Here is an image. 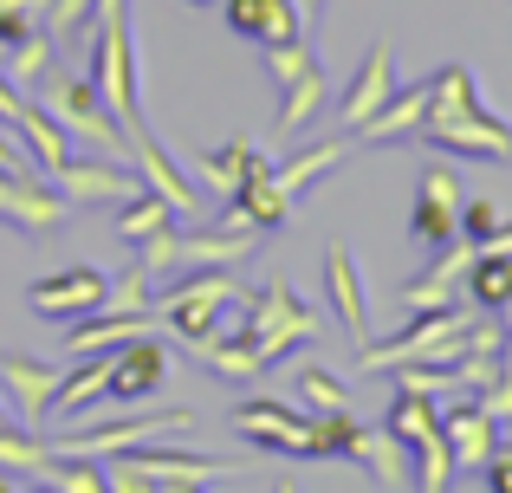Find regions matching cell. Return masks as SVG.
<instances>
[{
	"instance_id": "44",
	"label": "cell",
	"mask_w": 512,
	"mask_h": 493,
	"mask_svg": "<svg viewBox=\"0 0 512 493\" xmlns=\"http://www.w3.org/2000/svg\"><path fill=\"white\" fill-rule=\"evenodd\" d=\"M500 331H506V364H512V305L500 312Z\"/></svg>"
},
{
	"instance_id": "14",
	"label": "cell",
	"mask_w": 512,
	"mask_h": 493,
	"mask_svg": "<svg viewBox=\"0 0 512 493\" xmlns=\"http://www.w3.org/2000/svg\"><path fill=\"white\" fill-rule=\"evenodd\" d=\"M260 461V448H247V455H195V448H169V442H143L137 468L150 474V481H227V474L253 468Z\"/></svg>"
},
{
	"instance_id": "6",
	"label": "cell",
	"mask_w": 512,
	"mask_h": 493,
	"mask_svg": "<svg viewBox=\"0 0 512 493\" xmlns=\"http://www.w3.org/2000/svg\"><path fill=\"white\" fill-rule=\"evenodd\" d=\"M240 325L260 338V357H266V364H279L292 344H312V338H318V312L286 286V279H273V286L253 292L247 312H240Z\"/></svg>"
},
{
	"instance_id": "35",
	"label": "cell",
	"mask_w": 512,
	"mask_h": 493,
	"mask_svg": "<svg viewBox=\"0 0 512 493\" xmlns=\"http://www.w3.org/2000/svg\"><path fill=\"white\" fill-rule=\"evenodd\" d=\"M299 396L318 409V416H338V409H350L344 377H338V370H325V364H299Z\"/></svg>"
},
{
	"instance_id": "41",
	"label": "cell",
	"mask_w": 512,
	"mask_h": 493,
	"mask_svg": "<svg viewBox=\"0 0 512 493\" xmlns=\"http://www.w3.org/2000/svg\"><path fill=\"white\" fill-rule=\"evenodd\" d=\"M20 169H33V163H26V150L13 143V130L0 124V176H20Z\"/></svg>"
},
{
	"instance_id": "25",
	"label": "cell",
	"mask_w": 512,
	"mask_h": 493,
	"mask_svg": "<svg viewBox=\"0 0 512 493\" xmlns=\"http://www.w3.org/2000/svg\"><path fill=\"white\" fill-rule=\"evenodd\" d=\"M350 156V137H325V143H305L299 156H292V163H273V182H279V195H286L292 208L305 202V195L318 189V182L331 176V169H338Z\"/></svg>"
},
{
	"instance_id": "46",
	"label": "cell",
	"mask_w": 512,
	"mask_h": 493,
	"mask_svg": "<svg viewBox=\"0 0 512 493\" xmlns=\"http://www.w3.org/2000/svg\"><path fill=\"white\" fill-rule=\"evenodd\" d=\"M273 493H299V487H292V481H279V487H273Z\"/></svg>"
},
{
	"instance_id": "36",
	"label": "cell",
	"mask_w": 512,
	"mask_h": 493,
	"mask_svg": "<svg viewBox=\"0 0 512 493\" xmlns=\"http://www.w3.org/2000/svg\"><path fill=\"white\" fill-rule=\"evenodd\" d=\"M363 468H370L383 487H402V481H409V448H402L389 429H376V442H370V455H363Z\"/></svg>"
},
{
	"instance_id": "30",
	"label": "cell",
	"mask_w": 512,
	"mask_h": 493,
	"mask_svg": "<svg viewBox=\"0 0 512 493\" xmlns=\"http://www.w3.org/2000/svg\"><path fill=\"white\" fill-rule=\"evenodd\" d=\"M383 429L396 435L402 448H415V442H428V435H441V403H435V396H415V390H396Z\"/></svg>"
},
{
	"instance_id": "45",
	"label": "cell",
	"mask_w": 512,
	"mask_h": 493,
	"mask_svg": "<svg viewBox=\"0 0 512 493\" xmlns=\"http://www.w3.org/2000/svg\"><path fill=\"white\" fill-rule=\"evenodd\" d=\"M0 429H20V422H13V416H7V409H0Z\"/></svg>"
},
{
	"instance_id": "33",
	"label": "cell",
	"mask_w": 512,
	"mask_h": 493,
	"mask_svg": "<svg viewBox=\"0 0 512 493\" xmlns=\"http://www.w3.org/2000/svg\"><path fill=\"white\" fill-rule=\"evenodd\" d=\"M0 72L13 78V85H39V78H52V33L39 26V33H26V39H13L7 46V59H0Z\"/></svg>"
},
{
	"instance_id": "20",
	"label": "cell",
	"mask_w": 512,
	"mask_h": 493,
	"mask_svg": "<svg viewBox=\"0 0 512 493\" xmlns=\"http://www.w3.org/2000/svg\"><path fill=\"white\" fill-rule=\"evenodd\" d=\"M441 435H448V448H454V468H487V455L500 448V422H493L474 396L441 403Z\"/></svg>"
},
{
	"instance_id": "26",
	"label": "cell",
	"mask_w": 512,
	"mask_h": 493,
	"mask_svg": "<svg viewBox=\"0 0 512 493\" xmlns=\"http://www.w3.org/2000/svg\"><path fill=\"white\" fill-rule=\"evenodd\" d=\"M422 117H428V78L409 85V91H389V104L357 130V143H376V150H383V143H415Z\"/></svg>"
},
{
	"instance_id": "15",
	"label": "cell",
	"mask_w": 512,
	"mask_h": 493,
	"mask_svg": "<svg viewBox=\"0 0 512 493\" xmlns=\"http://www.w3.org/2000/svg\"><path fill=\"white\" fill-rule=\"evenodd\" d=\"M227 33L253 39V46H286V39H305V13L299 0H221Z\"/></svg>"
},
{
	"instance_id": "11",
	"label": "cell",
	"mask_w": 512,
	"mask_h": 493,
	"mask_svg": "<svg viewBox=\"0 0 512 493\" xmlns=\"http://www.w3.org/2000/svg\"><path fill=\"white\" fill-rule=\"evenodd\" d=\"M104 292H111V273H98V266H65V273H46L26 286V305H33L39 318H59V325H72V318L98 312Z\"/></svg>"
},
{
	"instance_id": "21",
	"label": "cell",
	"mask_w": 512,
	"mask_h": 493,
	"mask_svg": "<svg viewBox=\"0 0 512 493\" xmlns=\"http://www.w3.org/2000/svg\"><path fill=\"white\" fill-rule=\"evenodd\" d=\"M195 176L208 182L214 195H234V189H247V182H260V176H273V156L260 150V143H247V137H227L221 150H201L195 156Z\"/></svg>"
},
{
	"instance_id": "23",
	"label": "cell",
	"mask_w": 512,
	"mask_h": 493,
	"mask_svg": "<svg viewBox=\"0 0 512 493\" xmlns=\"http://www.w3.org/2000/svg\"><path fill=\"white\" fill-rule=\"evenodd\" d=\"M130 150H137V163H143V169H137V176H143V189H156V195H163V202L175 208V215H195V208H201L195 176H182V169L169 163L150 124H137V130H130Z\"/></svg>"
},
{
	"instance_id": "4",
	"label": "cell",
	"mask_w": 512,
	"mask_h": 493,
	"mask_svg": "<svg viewBox=\"0 0 512 493\" xmlns=\"http://www.w3.org/2000/svg\"><path fill=\"white\" fill-rule=\"evenodd\" d=\"M266 72L279 78V130L286 137H299V130L318 124V111L331 104V78L325 65H318V52L305 46V39H286V46H266Z\"/></svg>"
},
{
	"instance_id": "2",
	"label": "cell",
	"mask_w": 512,
	"mask_h": 493,
	"mask_svg": "<svg viewBox=\"0 0 512 493\" xmlns=\"http://www.w3.org/2000/svg\"><path fill=\"white\" fill-rule=\"evenodd\" d=\"M474 318H480V305H474V312H461V305L422 312V318H409V331H396L389 344H376V338L363 344L357 370H363V377H389V370H402V364H454Z\"/></svg>"
},
{
	"instance_id": "24",
	"label": "cell",
	"mask_w": 512,
	"mask_h": 493,
	"mask_svg": "<svg viewBox=\"0 0 512 493\" xmlns=\"http://www.w3.org/2000/svg\"><path fill=\"white\" fill-rule=\"evenodd\" d=\"M59 377H65V370L39 364V357H13V351H0V383L20 396V429H39V416H46L52 396H59Z\"/></svg>"
},
{
	"instance_id": "42",
	"label": "cell",
	"mask_w": 512,
	"mask_h": 493,
	"mask_svg": "<svg viewBox=\"0 0 512 493\" xmlns=\"http://www.w3.org/2000/svg\"><path fill=\"white\" fill-rule=\"evenodd\" d=\"M480 253H512V221H500V228H493V241L480 247Z\"/></svg>"
},
{
	"instance_id": "29",
	"label": "cell",
	"mask_w": 512,
	"mask_h": 493,
	"mask_svg": "<svg viewBox=\"0 0 512 493\" xmlns=\"http://www.w3.org/2000/svg\"><path fill=\"white\" fill-rule=\"evenodd\" d=\"M461 292L480 305V312H506L512 305V253H480L474 247V266H467Z\"/></svg>"
},
{
	"instance_id": "16",
	"label": "cell",
	"mask_w": 512,
	"mask_h": 493,
	"mask_svg": "<svg viewBox=\"0 0 512 493\" xmlns=\"http://www.w3.org/2000/svg\"><path fill=\"white\" fill-rule=\"evenodd\" d=\"M389 91H396V59H389V46H370V52H363V65H357V78H350L344 98H338V124H344V137H357V130L370 124L376 111H383Z\"/></svg>"
},
{
	"instance_id": "32",
	"label": "cell",
	"mask_w": 512,
	"mask_h": 493,
	"mask_svg": "<svg viewBox=\"0 0 512 493\" xmlns=\"http://www.w3.org/2000/svg\"><path fill=\"white\" fill-rule=\"evenodd\" d=\"M175 228V208L163 202L156 189H143V195H130L124 208H117V241L124 247H137V241H150V234H163Z\"/></svg>"
},
{
	"instance_id": "9",
	"label": "cell",
	"mask_w": 512,
	"mask_h": 493,
	"mask_svg": "<svg viewBox=\"0 0 512 493\" xmlns=\"http://www.w3.org/2000/svg\"><path fill=\"white\" fill-rule=\"evenodd\" d=\"M0 221L20 234H59L72 221V202L39 169H20V176H0Z\"/></svg>"
},
{
	"instance_id": "8",
	"label": "cell",
	"mask_w": 512,
	"mask_h": 493,
	"mask_svg": "<svg viewBox=\"0 0 512 493\" xmlns=\"http://www.w3.org/2000/svg\"><path fill=\"white\" fill-rule=\"evenodd\" d=\"M467 182L454 163H428L422 182H415V208H409V241L422 247H448L461 234V208H467Z\"/></svg>"
},
{
	"instance_id": "10",
	"label": "cell",
	"mask_w": 512,
	"mask_h": 493,
	"mask_svg": "<svg viewBox=\"0 0 512 493\" xmlns=\"http://www.w3.org/2000/svg\"><path fill=\"white\" fill-rule=\"evenodd\" d=\"M234 429L247 435V448H273V455L312 461V422H305L292 403H279V396H253V403H240Z\"/></svg>"
},
{
	"instance_id": "22",
	"label": "cell",
	"mask_w": 512,
	"mask_h": 493,
	"mask_svg": "<svg viewBox=\"0 0 512 493\" xmlns=\"http://www.w3.org/2000/svg\"><path fill=\"white\" fill-rule=\"evenodd\" d=\"M150 325H156V312H117V305H98V312H85V318L65 325V351L72 357L117 351V344H130V338H150Z\"/></svg>"
},
{
	"instance_id": "17",
	"label": "cell",
	"mask_w": 512,
	"mask_h": 493,
	"mask_svg": "<svg viewBox=\"0 0 512 493\" xmlns=\"http://www.w3.org/2000/svg\"><path fill=\"white\" fill-rule=\"evenodd\" d=\"M325 292H331L338 325L350 331V351H363V344L376 338V325H370V292H363V273H357V260H350V247L325 253Z\"/></svg>"
},
{
	"instance_id": "40",
	"label": "cell",
	"mask_w": 512,
	"mask_h": 493,
	"mask_svg": "<svg viewBox=\"0 0 512 493\" xmlns=\"http://www.w3.org/2000/svg\"><path fill=\"white\" fill-rule=\"evenodd\" d=\"M487 487L512 493V448H493V455H487Z\"/></svg>"
},
{
	"instance_id": "47",
	"label": "cell",
	"mask_w": 512,
	"mask_h": 493,
	"mask_svg": "<svg viewBox=\"0 0 512 493\" xmlns=\"http://www.w3.org/2000/svg\"><path fill=\"white\" fill-rule=\"evenodd\" d=\"M188 7H214V0H188Z\"/></svg>"
},
{
	"instance_id": "31",
	"label": "cell",
	"mask_w": 512,
	"mask_h": 493,
	"mask_svg": "<svg viewBox=\"0 0 512 493\" xmlns=\"http://www.w3.org/2000/svg\"><path fill=\"white\" fill-rule=\"evenodd\" d=\"M104 377H111V351L78 357V370H65V377H59V396H52V409H59V416H78L91 396H104Z\"/></svg>"
},
{
	"instance_id": "28",
	"label": "cell",
	"mask_w": 512,
	"mask_h": 493,
	"mask_svg": "<svg viewBox=\"0 0 512 493\" xmlns=\"http://www.w3.org/2000/svg\"><path fill=\"white\" fill-rule=\"evenodd\" d=\"M13 137H20L26 163H33L39 176H52V169H65V163H72V143H65V124H59L52 111H39V104H26V117L13 124Z\"/></svg>"
},
{
	"instance_id": "43",
	"label": "cell",
	"mask_w": 512,
	"mask_h": 493,
	"mask_svg": "<svg viewBox=\"0 0 512 493\" xmlns=\"http://www.w3.org/2000/svg\"><path fill=\"white\" fill-rule=\"evenodd\" d=\"M0 493H59V487H46V481H33V487H13V481H0Z\"/></svg>"
},
{
	"instance_id": "27",
	"label": "cell",
	"mask_w": 512,
	"mask_h": 493,
	"mask_svg": "<svg viewBox=\"0 0 512 493\" xmlns=\"http://www.w3.org/2000/svg\"><path fill=\"white\" fill-rule=\"evenodd\" d=\"M286 215H292V202L279 195V182H273V176H260V182H247V189L227 195V228L273 234V228H286Z\"/></svg>"
},
{
	"instance_id": "7",
	"label": "cell",
	"mask_w": 512,
	"mask_h": 493,
	"mask_svg": "<svg viewBox=\"0 0 512 493\" xmlns=\"http://www.w3.org/2000/svg\"><path fill=\"white\" fill-rule=\"evenodd\" d=\"M46 111L65 124V137L98 143V156H117V150L130 143V137H124V124L104 111V98H98V85H91V78H65V72H52V78H46Z\"/></svg>"
},
{
	"instance_id": "13",
	"label": "cell",
	"mask_w": 512,
	"mask_h": 493,
	"mask_svg": "<svg viewBox=\"0 0 512 493\" xmlns=\"http://www.w3.org/2000/svg\"><path fill=\"white\" fill-rule=\"evenodd\" d=\"M467 266H474V241H461V234H454L448 247H435V266H428V273H415L409 286H402V312L422 318V312H441V305H454V292H461Z\"/></svg>"
},
{
	"instance_id": "38",
	"label": "cell",
	"mask_w": 512,
	"mask_h": 493,
	"mask_svg": "<svg viewBox=\"0 0 512 493\" xmlns=\"http://www.w3.org/2000/svg\"><path fill=\"white\" fill-rule=\"evenodd\" d=\"M500 208H493V202H467L461 208V241H474V247H487L493 241V228H500Z\"/></svg>"
},
{
	"instance_id": "19",
	"label": "cell",
	"mask_w": 512,
	"mask_h": 493,
	"mask_svg": "<svg viewBox=\"0 0 512 493\" xmlns=\"http://www.w3.org/2000/svg\"><path fill=\"white\" fill-rule=\"evenodd\" d=\"M188 357H195L201 370H214L221 383H253V377L266 370L260 338H253L247 325H234V331H208V338H188Z\"/></svg>"
},
{
	"instance_id": "1",
	"label": "cell",
	"mask_w": 512,
	"mask_h": 493,
	"mask_svg": "<svg viewBox=\"0 0 512 493\" xmlns=\"http://www.w3.org/2000/svg\"><path fill=\"white\" fill-rule=\"evenodd\" d=\"M415 143H435L454 163H506L512 124L480 104V85H474L467 65H441V72L428 78V117H422V130H415Z\"/></svg>"
},
{
	"instance_id": "37",
	"label": "cell",
	"mask_w": 512,
	"mask_h": 493,
	"mask_svg": "<svg viewBox=\"0 0 512 493\" xmlns=\"http://www.w3.org/2000/svg\"><path fill=\"white\" fill-rule=\"evenodd\" d=\"M52 13V0H0V46H13V39L39 33Z\"/></svg>"
},
{
	"instance_id": "12",
	"label": "cell",
	"mask_w": 512,
	"mask_h": 493,
	"mask_svg": "<svg viewBox=\"0 0 512 493\" xmlns=\"http://www.w3.org/2000/svg\"><path fill=\"white\" fill-rule=\"evenodd\" d=\"M163 377H169L163 344L130 338V344H117V351H111V377H104V396H111V403H150V396H163Z\"/></svg>"
},
{
	"instance_id": "18",
	"label": "cell",
	"mask_w": 512,
	"mask_h": 493,
	"mask_svg": "<svg viewBox=\"0 0 512 493\" xmlns=\"http://www.w3.org/2000/svg\"><path fill=\"white\" fill-rule=\"evenodd\" d=\"M52 189H65V202H130V195H143V176H130V169H117L111 156H98V163H65V169H52Z\"/></svg>"
},
{
	"instance_id": "39",
	"label": "cell",
	"mask_w": 512,
	"mask_h": 493,
	"mask_svg": "<svg viewBox=\"0 0 512 493\" xmlns=\"http://www.w3.org/2000/svg\"><path fill=\"white\" fill-rule=\"evenodd\" d=\"M104 481H111V493H156V481L137 468V455H117V468L104 474Z\"/></svg>"
},
{
	"instance_id": "34",
	"label": "cell",
	"mask_w": 512,
	"mask_h": 493,
	"mask_svg": "<svg viewBox=\"0 0 512 493\" xmlns=\"http://www.w3.org/2000/svg\"><path fill=\"white\" fill-rule=\"evenodd\" d=\"M409 461H415V493H448V481L461 474V468H454L448 435H428V442H415Z\"/></svg>"
},
{
	"instance_id": "5",
	"label": "cell",
	"mask_w": 512,
	"mask_h": 493,
	"mask_svg": "<svg viewBox=\"0 0 512 493\" xmlns=\"http://www.w3.org/2000/svg\"><path fill=\"white\" fill-rule=\"evenodd\" d=\"M195 429V416L188 409H143V416H124V422H91V429H72V435H59V442H46L52 455H85V461H98V455H124V448H143V442H175V435H188Z\"/></svg>"
},
{
	"instance_id": "3",
	"label": "cell",
	"mask_w": 512,
	"mask_h": 493,
	"mask_svg": "<svg viewBox=\"0 0 512 493\" xmlns=\"http://www.w3.org/2000/svg\"><path fill=\"white\" fill-rule=\"evenodd\" d=\"M240 286H234V266H195V273H175L163 286V299H156V312L169 318L175 338H208V331H221V312H234Z\"/></svg>"
}]
</instances>
